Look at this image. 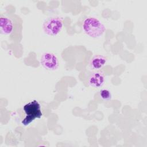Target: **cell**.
Masks as SVG:
<instances>
[{"instance_id": "cell-1", "label": "cell", "mask_w": 147, "mask_h": 147, "mask_svg": "<svg viewBox=\"0 0 147 147\" xmlns=\"http://www.w3.org/2000/svg\"><path fill=\"white\" fill-rule=\"evenodd\" d=\"M82 26L84 32L93 38L101 36L106 30L104 25L99 20L92 17L85 18Z\"/></svg>"}, {"instance_id": "cell-2", "label": "cell", "mask_w": 147, "mask_h": 147, "mask_svg": "<svg viewBox=\"0 0 147 147\" xmlns=\"http://www.w3.org/2000/svg\"><path fill=\"white\" fill-rule=\"evenodd\" d=\"M23 110L26 114V117L22 121V124L24 126L29 125L36 118H40L42 115L40 104L36 100L25 104Z\"/></svg>"}, {"instance_id": "cell-3", "label": "cell", "mask_w": 147, "mask_h": 147, "mask_svg": "<svg viewBox=\"0 0 147 147\" xmlns=\"http://www.w3.org/2000/svg\"><path fill=\"white\" fill-rule=\"evenodd\" d=\"M63 28L62 20L59 17H51L45 21L43 24L44 32L50 36L57 35Z\"/></svg>"}, {"instance_id": "cell-4", "label": "cell", "mask_w": 147, "mask_h": 147, "mask_svg": "<svg viewBox=\"0 0 147 147\" xmlns=\"http://www.w3.org/2000/svg\"><path fill=\"white\" fill-rule=\"evenodd\" d=\"M41 65L49 70H55L59 66V61L56 56L51 52H45L40 58Z\"/></svg>"}, {"instance_id": "cell-5", "label": "cell", "mask_w": 147, "mask_h": 147, "mask_svg": "<svg viewBox=\"0 0 147 147\" xmlns=\"http://www.w3.org/2000/svg\"><path fill=\"white\" fill-rule=\"evenodd\" d=\"M105 81V75L102 71H98L92 72L88 77V84L92 87L99 88Z\"/></svg>"}, {"instance_id": "cell-6", "label": "cell", "mask_w": 147, "mask_h": 147, "mask_svg": "<svg viewBox=\"0 0 147 147\" xmlns=\"http://www.w3.org/2000/svg\"><path fill=\"white\" fill-rule=\"evenodd\" d=\"M14 28V25L12 20L3 16H1L0 17V32L2 34H10Z\"/></svg>"}, {"instance_id": "cell-7", "label": "cell", "mask_w": 147, "mask_h": 147, "mask_svg": "<svg viewBox=\"0 0 147 147\" xmlns=\"http://www.w3.org/2000/svg\"><path fill=\"white\" fill-rule=\"evenodd\" d=\"M107 58L101 55H96L93 56L90 60L89 65L91 68L97 70L102 68L106 63Z\"/></svg>"}, {"instance_id": "cell-8", "label": "cell", "mask_w": 147, "mask_h": 147, "mask_svg": "<svg viewBox=\"0 0 147 147\" xmlns=\"http://www.w3.org/2000/svg\"><path fill=\"white\" fill-rule=\"evenodd\" d=\"M99 96L102 100L105 101L109 100L111 99V92L107 89H102L99 91Z\"/></svg>"}]
</instances>
